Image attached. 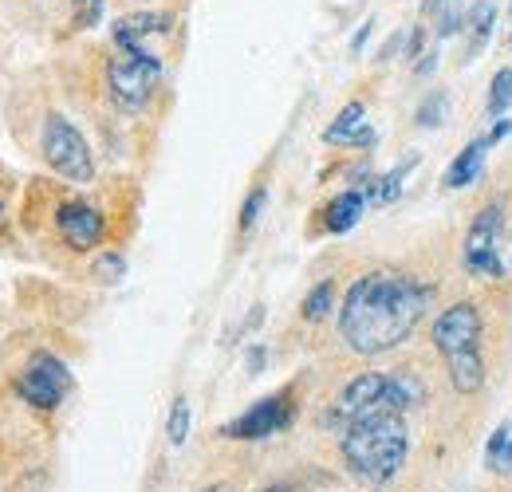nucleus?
<instances>
[{"mask_svg": "<svg viewBox=\"0 0 512 492\" xmlns=\"http://www.w3.org/2000/svg\"><path fill=\"white\" fill-rule=\"evenodd\" d=\"M512 107V67H501L489 83V119H501Z\"/></svg>", "mask_w": 512, "mask_h": 492, "instance_id": "obj_18", "label": "nucleus"}, {"mask_svg": "<svg viewBox=\"0 0 512 492\" xmlns=\"http://www.w3.org/2000/svg\"><path fill=\"white\" fill-rule=\"evenodd\" d=\"M363 126H367V107H363V103H347V107L339 111V119L323 130V142H331V146H335V142H339V146L351 142V146H355V138H359Z\"/></svg>", "mask_w": 512, "mask_h": 492, "instance_id": "obj_15", "label": "nucleus"}, {"mask_svg": "<svg viewBox=\"0 0 512 492\" xmlns=\"http://www.w3.org/2000/svg\"><path fill=\"white\" fill-rule=\"evenodd\" d=\"M288 398L284 394H272V398H260L253 410H245L241 418H233L229 426H221V437L229 441H256V437H268V433L284 430L288 426Z\"/></svg>", "mask_w": 512, "mask_h": 492, "instance_id": "obj_9", "label": "nucleus"}, {"mask_svg": "<svg viewBox=\"0 0 512 492\" xmlns=\"http://www.w3.org/2000/svg\"><path fill=\"white\" fill-rule=\"evenodd\" d=\"M485 461L493 473H512V430L509 426H497V433L489 437L485 445Z\"/></svg>", "mask_w": 512, "mask_h": 492, "instance_id": "obj_17", "label": "nucleus"}, {"mask_svg": "<svg viewBox=\"0 0 512 492\" xmlns=\"http://www.w3.org/2000/svg\"><path fill=\"white\" fill-rule=\"evenodd\" d=\"M501 229H505V209H501V201H493V205H485V209L473 217V225H469V233H465L461 264H465L473 276H481V280H501V272H505L501 252H497Z\"/></svg>", "mask_w": 512, "mask_h": 492, "instance_id": "obj_6", "label": "nucleus"}, {"mask_svg": "<svg viewBox=\"0 0 512 492\" xmlns=\"http://www.w3.org/2000/svg\"><path fill=\"white\" fill-rule=\"evenodd\" d=\"M0 221H4V209H0Z\"/></svg>", "mask_w": 512, "mask_h": 492, "instance_id": "obj_30", "label": "nucleus"}, {"mask_svg": "<svg viewBox=\"0 0 512 492\" xmlns=\"http://www.w3.org/2000/svg\"><path fill=\"white\" fill-rule=\"evenodd\" d=\"M493 24H497V8L493 0H477L469 12H465V32H469V60L489 44L493 36Z\"/></svg>", "mask_w": 512, "mask_h": 492, "instance_id": "obj_14", "label": "nucleus"}, {"mask_svg": "<svg viewBox=\"0 0 512 492\" xmlns=\"http://www.w3.org/2000/svg\"><path fill=\"white\" fill-rule=\"evenodd\" d=\"M170 24H174L170 12H134V16H123V20L115 24V48H119V52L146 48V40L170 32Z\"/></svg>", "mask_w": 512, "mask_h": 492, "instance_id": "obj_11", "label": "nucleus"}, {"mask_svg": "<svg viewBox=\"0 0 512 492\" xmlns=\"http://www.w3.org/2000/svg\"><path fill=\"white\" fill-rule=\"evenodd\" d=\"M406 449H410V433L402 414H371L343 430V457L351 473L371 485H383L402 469Z\"/></svg>", "mask_w": 512, "mask_h": 492, "instance_id": "obj_2", "label": "nucleus"}, {"mask_svg": "<svg viewBox=\"0 0 512 492\" xmlns=\"http://www.w3.org/2000/svg\"><path fill=\"white\" fill-rule=\"evenodd\" d=\"M449 4H453V0H422V12H426V16H438Z\"/></svg>", "mask_w": 512, "mask_h": 492, "instance_id": "obj_26", "label": "nucleus"}, {"mask_svg": "<svg viewBox=\"0 0 512 492\" xmlns=\"http://www.w3.org/2000/svg\"><path fill=\"white\" fill-rule=\"evenodd\" d=\"M16 390H20L24 402H32L36 410H52V406H60V398L71 390V370H67L56 355L36 351V355L28 359L24 374L16 378Z\"/></svg>", "mask_w": 512, "mask_h": 492, "instance_id": "obj_8", "label": "nucleus"}, {"mask_svg": "<svg viewBox=\"0 0 512 492\" xmlns=\"http://www.w3.org/2000/svg\"><path fill=\"white\" fill-rule=\"evenodd\" d=\"M363 209H367L363 189H347V193H339V197L327 205V233H347V229H355L359 217H363Z\"/></svg>", "mask_w": 512, "mask_h": 492, "instance_id": "obj_13", "label": "nucleus"}, {"mask_svg": "<svg viewBox=\"0 0 512 492\" xmlns=\"http://www.w3.org/2000/svg\"><path fill=\"white\" fill-rule=\"evenodd\" d=\"M166 437H170V445H186V437H190V402H186V398H178V402H174Z\"/></svg>", "mask_w": 512, "mask_h": 492, "instance_id": "obj_19", "label": "nucleus"}, {"mask_svg": "<svg viewBox=\"0 0 512 492\" xmlns=\"http://www.w3.org/2000/svg\"><path fill=\"white\" fill-rule=\"evenodd\" d=\"M434 347L442 351L449 382L457 394H477L485 386V359H481V311L461 300L434 319Z\"/></svg>", "mask_w": 512, "mask_h": 492, "instance_id": "obj_3", "label": "nucleus"}, {"mask_svg": "<svg viewBox=\"0 0 512 492\" xmlns=\"http://www.w3.org/2000/svg\"><path fill=\"white\" fill-rule=\"evenodd\" d=\"M422 398H426V390H422V382L410 370H398V374H359L335 398L331 422H339L347 430L351 422L371 418V414H402V410L418 406Z\"/></svg>", "mask_w": 512, "mask_h": 492, "instance_id": "obj_4", "label": "nucleus"}, {"mask_svg": "<svg viewBox=\"0 0 512 492\" xmlns=\"http://www.w3.org/2000/svg\"><path fill=\"white\" fill-rule=\"evenodd\" d=\"M446 111H449L446 91H434V95H426V103L418 107V126H442V123H446Z\"/></svg>", "mask_w": 512, "mask_h": 492, "instance_id": "obj_21", "label": "nucleus"}, {"mask_svg": "<svg viewBox=\"0 0 512 492\" xmlns=\"http://www.w3.org/2000/svg\"><path fill=\"white\" fill-rule=\"evenodd\" d=\"M418 166V158H406L402 166H394L390 174H383V178H375V182L363 189V197H367V205H390L398 193H402V182H406V174Z\"/></svg>", "mask_w": 512, "mask_h": 492, "instance_id": "obj_16", "label": "nucleus"}, {"mask_svg": "<svg viewBox=\"0 0 512 492\" xmlns=\"http://www.w3.org/2000/svg\"><path fill=\"white\" fill-rule=\"evenodd\" d=\"M434 288L406 272H367L339 304V335L355 355H383L414 335L426 319Z\"/></svg>", "mask_w": 512, "mask_h": 492, "instance_id": "obj_1", "label": "nucleus"}, {"mask_svg": "<svg viewBox=\"0 0 512 492\" xmlns=\"http://www.w3.org/2000/svg\"><path fill=\"white\" fill-rule=\"evenodd\" d=\"M44 158L56 174H64L67 182H91L95 178L87 138L67 123L64 115H48V123H44Z\"/></svg>", "mask_w": 512, "mask_h": 492, "instance_id": "obj_7", "label": "nucleus"}, {"mask_svg": "<svg viewBox=\"0 0 512 492\" xmlns=\"http://www.w3.org/2000/svg\"><path fill=\"white\" fill-rule=\"evenodd\" d=\"M56 229L71 248H95L103 241V213L95 205H83V201H67L56 213Z\"/></svg>", "mask_w": 512, "mask_h": 492, "instance_id": "obj_10", "label": "nucleus"}, {"mask_svg": "<svg viewBox=\"0 0 512 492\" xmlns=\"http://www.w3.org/2000/svg\"><path fill=\"white\" fill-rule=\"evenodd\" d=\"M509 130H512V123H509V119H501V123L489 130V146H497V142H501V138H505Z\"/></svg>", "mask_w": 512, "mask_h": 492, "instance_id": "obj_25", "label": "nucleus"}, {"mask_svg": "<svg viewBox=\"0 0 512 492\" xmlns=\"http://www.w3.org/2000/svg\"><path fill=\"white\" fill-rule=\"evenodd\" d=\"M123 268H127V264H123V256H119V252H107V256H99V264H95V276L115 284V280L123 276Z\"/></svg>", "mask_w": 512, "mask_h": 492, "instance_id": "obj_24", "label": "nucleus"}, {"mask_svg": "<svg viewBox=\"0 0 512 492\" xmlns=\"http://www.w3.org/2000/svg\"><path fill=\"white\" fill-rule=\"evenodd\" d=\"M158 79H162V60L146 48L119 52L107 67V91L123 111H142L150 103Z\"/></svg>", "mask_w": 512, "mask_h": 492, "instance_id": "obj_5", "label": "nucleus"}, {"mask_svg": "<svg viewBox=\"0 0 512 492\" xmlns=\"http://www.w3.org/2000/svg\"><path fill=\"white\" fill-rule=\"evenodd\" d=\"M268 492H288V489H268Z\"/></svg>", "mask_w": 512, "mask_h": 492, "instance_id": "obj_29", "label": "nucleus"}, {"mask_svg": "<svg viewBox=\"0 0 512 492\" xmlns=\"http://www.w3.org/2000/svg\"><path fill=\"white\" fill-rule=\"evenodd\" d=\"M485 154H489V138H473L446 170V189H461V185H473L485 170Z\"/></svg>", "mask_w": 512, "mask_h": 492, "instance_id": "obj_12", "label": "nucleus"}, {"mask_svg": "<svg viewBox=\"0 0 512 492\" xmlns=\"http://www.w3.org/2000/svg\"><path fill=\"white\" fill-rule=\"evenodd\" d=\"M103 20V0H75V24L79 28H95Z\"/></svg>", "mask_w": 512, "mask_h": 492, "instance_id": "obj_23", "label": "nucleus"}, {"mask_svg": "<svg viewBox=\"0 0 512 492\" xmlns=\"http://www.w3.org/2000/svg\"><path fill=\"white\" fill-rule=\"evenodd\" d=\"M434 67H438V52H426V60L418 63V75H430Z\"/></svg>", "mask_w": 512, "mask_h": 492, "instance_id": "obj_27", "label": "nucleus"}, {"mask_svg": "<svg viewBox=\"0 0 512 492\" xmlns=\"http://www.w3.org/2000/svg\"><path fill=\"white\" fill-rule=\"evenodd\" d=\"M367 36H371V24H363V28H359V36H355V48H363V40H367Z\"/></svg>", "mask_w": 512, "mask_h": 492, "instance_id": "obj_28", "label": "nucleus"}, {"mask_svg": "<svg viewBox=\"0 0 512 492\" xmlns=\"http://www.w3.org/2000/svg\"><path fill=\"white\" fill-rule=\"evenodd\" d=\"M264 201H268V189H264V185H256L253 193L245 197V205H241V229H253L256 217H260V209H264Z\"/></svg>", "mask_w": 512, "mask_h": 492, "instance_id": "obj_22", "label": "nucleus"}, {"mask_svg": "<svg viewBox=\"0 0 512 492\" xmlns=\"http://www.w3.org/2000/svg\"><path fill=\"white\" fill-rule=\"evenodd\" d=\"M331 300H335V284H331V280H323V284H316V288L308 292V300H304V315H308V319H323V315L331 311Z\"/></svg>", "mask_w": 512, "mask_h": 492, "instance_id": "obj_20", "label": "nucleus"}]
</instances>
